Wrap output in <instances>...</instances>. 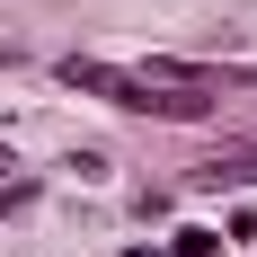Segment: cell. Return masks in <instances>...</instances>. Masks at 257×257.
Returning <instances> with one entry per match:
<instances>
[{
  "mask_svg": "<svg viewBox=\"0 0 257 257\" xmlns=\"http://www.w3.org/2000/svg\"><path fill=\"white\" fill-rule=\"evenodd\" d=\"M9 62H18V45H0V71H9Z\"/></svg>",
  "mask_w": 257,
  "mask_h": 257,
  "instance_id": "277c9868",
  "label": "cell"
},
{
  "mask_svg": "<svg viewBox=\"0 0 257 257\" xmlns=\"http://www.w3.org/2000/svg\"><path fill=\"white\" fill-rule=\"evenodd\" d=\"M9 169H18V151H0V178H9Z\"/></svg>",
  "mask_w": 257,
  "mask_h": 257,
  "instance_id": "3957f363",
  "label": "cell"
},
{
  "mask_svg": "<svg viewBox=\"0 0 257 257\" xmlns=\"http://www.w3.org/2000/svg\"><path fill=\"white\" fill-rule=\"evenodd\" d=\"M213 248H222V231H178V248H169V257H213Z\"/></svg>",
  "mask_w": 257,
  "mask_h": 257,
  "instance_id": "7a4b0ae2",
  "label": "cell"
},
{
  "mask_svg": "<svg viewBox=\"0 0 257 257\" xmlns=\"http://www.w3.org/2000/svg\"><path fill=\"white\" fill-rule=\"evenodd\" d=\"M124 257H169V248H124Z\"/></svg>",
  "mask_w": 257,
  "mask_h": 257,
  "instance_id": "5b68a950",
  "label": "cell"
},
{
  "mask_svg": "<svg viewBox=\"0 0 257 257\" xmlns=\"http://www.w3.org/2000/svg\"><path fill=\"white\" fill-rule=\"evenodd\" d=\"M62 169H71L80 186H106V169H115V160H106V151H71V160H62Z\"/></svg>",
  "mask_w": 257,
  "mask_h": 257,
  "instance_id": "6da1fadb",
  "label": "cell"
}]
</instances>
